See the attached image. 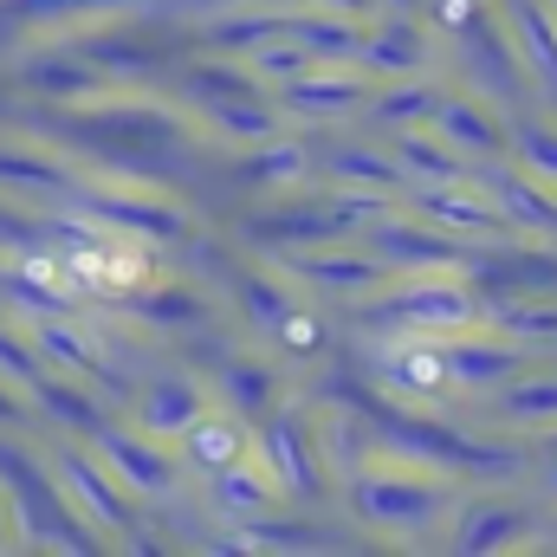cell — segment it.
I'll return each mask as SVG.
<instances>
[{
    "mask_svg": "<svg viewBox=\"0 0 557 557\" xmlns=\"http://www.w3.org/2000/svg\"><path fill=\"white\" fill-rule=\"evenodd\" d=\"M396 305H403V318H409L416 331H428V337H434V331H460V324H473V298H467L460 285H447V278H416Z\"/></svg>",
    "mask_w": 557,
    "mask_h": 557,
    "instance_id": "6da1fadb",
    "label": "cell"
},
{
    "mask_svg": "<svg viewBox=\"0 0 557 557\" xmlns=\"http://www.w3.org/2000/svg\"><path fill=\"white\" fill-rule=\"evenodd\" d=\"M441 363H447V376H454L460 389H499V383L519 370V350H512L506 337H486V344H447Z\"/></svg>",
    "mask_w": 557,
    "mask_h": 557,
    "instance_id": "7a4b0ae2",
    "label": "cell"
},
{
    "mask_svg": "<svg viewBox=\"0 0 557 557\" xmlns=\"http://www.w3.org/2000/svg\"><path fill=\"white\" fill-rule=\"evenodd\" d=\"M195 416H201V389H195V383L162 376V383H149V389H143L137 421H143V434H149V441H175Z\"/></svg>",
    "mask_w": 557,
    "mask_h": 557,
    "instance_id": "3957f363",
    "label": "cell"
},
{
    "mask_svg": "<svg viewBox=\"0 0 557 557\" xmlns=\"http://www.w3.org/2000/svg\"><path fill=\"white\" fill-rule=\"evenodd\" d=\"M98 454H104V467H111L124 486H137V493H169V480H175V467H169L156 447L124 441V434H98Z\"/></svg>",
    "mask_w": 557,
    "mask_h": 557,
    "instance_id": "277c9868",
    "label": "cell"
},
{
    "mask_svg": "<svg viewBox=\"0 0 557 557\" xmlns=\"http://www.w3.org/2000/svg\"><path fill=\"white\" fill-rule=\"evenodd\" d=\"M175 441H182V460H188V467H201V473H214V467H227V460H240V454H247V434H240L227 416H195Z\"/></svg>",
    "mask_w": 557,
    "mask_h": 557,
    "instance_id": "5b68a950",
    "label": "cell"
},
{
    "mask_svg": "<svg viewBox=\"0 0 557 557\" xmlns=\"http://www.w3.org/2000/svg\"><path fill=\"white\" fill-rule=\"evenodd\" d=\"M376 370L403 389V396H421V389H434L441 376H447V363H441V344L421 331V344H396V350H383L376 357Z\"/></svg>",
    "mask_w": 557,
    "mask_h": 557,
    "instance_id": "8992f818",
    "label": "cell"
},
{
    "mask_svg": "<svg viewBox=\"0 0 557 557\" xmlns=\"http://www.w3.org/2000/svg\"><path fill=\"white\" fill-rule=\"evenodd\" d=\"M357 499L370 506V519H421L428 506H434V486H421V480H357Z\"/></svg>",
    "mask_w": 557,
    "mask_h": 557,
    "instance_id": "52a82bcc",
    "label": "cell"
},
{
    "mask_svg": "<svg viewBox=\"0 0 557 557\" xmlns=\"http://www.w3.org/2000/svg\"><path fill=\"white\" fill-rule=\"evenodd\" d=\"M221 480H214V499L234 512V519H253L267 499H273V480H267V467H247V460H227V467H214Z\"/></svg>",
    "mask_w": 557,
    "mask_h": 557,
    "instance_id": "ba28073f",
    "label": "cell"
},
{
    "mask_svg": "<svg viewBox=\"0 0 557 557\" xmlns=\"http://www.w3.org/2000/svg\"><path fill=\"white\" fill-rule=\"evenodd\" d=\"M434 137L447 143V149H493V124H486V111L480 104H467V98H434Z\"/></svg>",
    "mask_w": 557,
    "mask_h": 557,
    "instance_id": "9c48e42d",
    "label": "cell"
},
{
    "mask_svg": "<svg viewBox=\"0 0 557 557\" xmlns=\"http://www.w3.org/2000/svg\"><path fill=\"white\" fill-rule=\"evenodd\" d=\"M421 221H441V227H486L493 221V208L486 201H473V195H460V188H428L416 201Z\"/></svg>",
    "mask_w": 557,
    "mask_h": 557,
    "instance_id": "30bf717a",
    "label": "cell"
},
{
    "mask_svg": "<svg viewBox=\"0 0 557 557\" xmlns=\"http://www.w3.org/2000/svg\"><path fill=\"white\" fill-rule=\"evenodd\" d=\"M292 46H305L311 59H350L357 26L350 20H292Z\"/></svg>",
    "mask_w": 557,
    "mask_h": 557,
    "instance_id": "8fae6325",
    "label": "cell"
},
{
    "mask_svg": "<svg viewBox=\"0 0 557 557\" xmlns=\"http://www.w3.org/2000/svg\"><path fill=\"white\" fill-rule=\"evenodd\" d=\"M499 416H512V421H557V376H525V383L499 389Z\"/></svg>",
    "mask_w": 557,
    "mask_h": 557,
    "instance_id": "7c38bea8",
    "label": "cell"
},
{
    "mask_svg": "<svg viewBox=\"0 0 557 557\" xmlns=\"http://www.w3.org/2000/svg\"><path fill=\"white\" fill-rule=\"evenodd\" d=\"M267 480H278V486H292V493H311V467H305V447H298V434L292 428H273L267 434Z\"/></svg>",
    "mask_w": 557,
    "mask_h": 557,
    "instance_id": "4fadbf2b",
    "label": "cell"
},
{
    "mask_svg": "<svg viewBox=\"0 0 557 557\" xmlns=\"http://www.w3.org/2000/svg\"><path fill=\"white\" fill-rule=\"evenodd\" d=\"M59 480H65V493H78V499L91 506V519H117V499H111V486L85 467V454H59Z\"/></svg>",
    "mask_w": 557,
    "mask_h": 557,
    "instance_id": "5bb4252c",
    "label": "cell"
},
{
    "mask_svg": "<svg viewBox=\"0 0 557 557\" xmlns=\"http://www.w3.org/2000/svg\"><path fill=\"white\" fill-rule=\"evenodd\" d=\"M357 98V78H292V104L298 111H344Z\"/></svg>",
    "mask_w": 557,
    "mask_h": 557,
    "instance_id": "9a60e30c",
    "label": "cell"
},
{
    "mask_svg": "<svg viewBox=\"0 0 557 557\" xmlns=\"http://www.w3.org/2000/svg\"><path fill=\"white\" fill-rule=\"evenodd\" d=\"M499 195H506V201H499L506 214H519V221H532V227H557V208L545 201V188L532 195L525 182H499Z\"/></svg>",
    "mask_w": 557,
    "mask_h": 557,
    "instance_id": "2e32d148",
    "label": "cell"
},
{
    "mask_svg": "<svg viewBox=\"0 0 557 557\" xmlns=\"http://www.w3.org/2000/svg\"><path fill=\"white\" fill-rule=\"evenodd\" d=\"M403 169H416V175H428V169H434V175H454V149L441 137L428 143V137L409 131V137H403Z\"/></svg>",
    "mask_w": 557,
    "mask_h": 557,
    "instance_id": "e0dca14e",
    "label": "cell"
},
{
    "mask_svg": "<svg viewBox=\"0 0 557 557\" xmlns=\"http://www.w3.org/2000/svg\"><path fill=\"white\" fill-rule=\"evenodd\" d=\"M39 344L52 350V363H59V370H91V337H78V331H59V324H52V331H39Z\"/></svg>",
    "mask_w": 557,
    "mask_h": 557,
    "instance_id": "ac0fdd59",
    "label": "cell"
},
{
    "mask_svg": "<svg viewBox=\"0 0 557 557\" xmlns=\"http://www.w3.org/2000/svg\"><path fill=\"white\" fill-rule=\"evenodd\" d=\"M376 117H389V124H416V117H434V91H421V85H403V91H389V104H376Z\"/></svg>",
    "mask_w": 557,
    "mask_h": 557,
    "instance_id": "d6986e66",
    "label": "cell"
},
{
    "mask_svg": "<svg viewBox=\"0 0 557 557\" xmlns=\"http://www.w3.org/2000/svg\"><path fill=\"white\" fill-rule=\"evenodd\" d=\"M519 162H525L532 175H552L557 182V137L552 131H519Z\"/></svg>",
    "mask_w": 557,
    "mask_h": 557,
    "instance_id": "ffe728a7",
    "label": "cell"
},
{
    "mask_svg": "<svg viewBox=\"0 0 557 557\" xmlns=\"http://www.w3.org/2000/svg\"><path fill=\"white\" fill-rule=\"evenodd\" d=\"M525 65H532V72L545 65L552 85H557V33L552 26H532V13H525Z\"/></svg>",
    "mask_w": 557,
    "mask_h": 557,
    "instance_id": "44dd1931",
    "label": "cell"
},
{
    "mask_svg": "<svg viewBox=\"0 0 557 557\" xmlns=\"http://www.w3.org/2000/svg\"><path fill=\"white\" fill-rule=\"evenodd\" d=\"M493 318L519 337H557V318L552 311H512V305H493Z\"/></svg>",
    "mask_w": 557,
    "mask_h": 557,
    "instance_id": "7402d4cb",
    "label": "cell"
},
{
    "mask_svg": "<svg viewBox=\"0 0 557 557\" xmlns=\"http://www.w3.org/2000/svg\"><path fill=\"white\" fill-rule=\"evenodd\" d=\"M376 46H389V65H396V72H416V65H421V46H416V33H409V26L376 33Z\"/></svg>",
    "mask_w": 557,
    "mask_h": 557,
    "instance_id": "603a6c76",
    "label": "cell"
},
{
    "mask_svg": "<svg viewBox=\"0 0 557 557\" xmlns=\"http://www.w3.org/2000/svg\"><path fill=\"white\" fill-rule=\"evenodd\" d=\"M441 20H447V26H467V20H473V0H441Z\"/></svg>",
    "mask_w": 557,
    "mask_h": 557,
    "instance_id": "cb8c5ba5",
    "label": "cell"
},
{
    "mask_svg": "<svg viewBox=\"0 0 557 557\" xmlns=\"http://www.w3.org/2000/svg\"><path fill=\"white\" fill-rule=\"evenodd\" d=\"M267 72H298V52H267Z\"/></svg>",
    "mask_w": 557,
    "mask_h": 557,
    "instance_id": "d4e9b609",
    "label": "cell"
},
{
    "mask_svg": "<svg viewBox=\"0 0 557 557\" xmlns=\"http://www.w3.org/2000/svg\"><path fill=\"white\" fill-rule=\"evenodd\" d=\"M545 486H552V493H557V467H552V473H545Z\"/></svg>",
    "mask_w": 557,
    "mask_h": 557,
    "instance_id": "484cf974",
    "label": "cell"
},
{
    "mask_svg": "<svg viewBox=\"0 0 557 557\" xmlns=\"http://www.w3.org/2000/svg\"><path fill=\"white\" fill-rule=\"evenodd\" d=\"M267 7H273V0H267Z\"/></svg>",
    "mask_w": 557,
    "mask_h": 557,
    "instance_id": "4316f807",
    "label": "cell"
}]
</instances>
